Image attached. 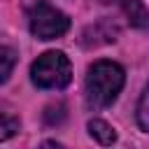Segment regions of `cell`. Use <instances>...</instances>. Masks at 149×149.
I'll return each instance as SVG.
<instances>
[{
	"label": "cell",
	"instance_id": "cell-1",
	"mask_svg": "<svg viewBox=\"0 0 149 149\" xmlns=\"http://www.w3.org/2000/svg\"><path fill=\"white\" fill-rule=\"evenodd\" d=\"M123 68L112 61H98L88 68L86 74V102L93 109L107 107L116 100L121 86H123Z\"/></svg>",
	"mask_w": 149,
	"mask_h": 149
},
{
	"label": "cell",
	"instance_id": "cell-2",
	"mask_svg": "<svg viewBox=\"0 0 149 149\" xmlns=\"http://www.w3.org/2000/svg\"><path fill=\"white\" fill-rule=\"evenodd\" d=\"M33 84L40 88H63L72 79V65L61 51L42 54L30 68Z\"/></svg>",
	"mask_w": 149,
	"mask_h": 149
},
{
	"label": "cell",
	"instance_id": "cell-3",
	"mask_svg": "<svg viewBox=\"0 0 149 149\" xmlns=\"http://www.w3.org/2000/svg\"><path fill=\"white\" fill-rule=\"evenodd\" d=\"M28 19H30V33L37 40H56V37L65 35L68 28H70V19L61 9L51 7L44 0H40L30 9V16Z\"/></svg>",
	"mask_w": 149,
	"mask_h": 149
},
{
	"label": "cell",
	"instance_id": "cell-4",
	"mask_svg": "<svg viewBox=\"0 0 149 149\" xmlns=\"http://www.w3.org/2000/svg\"><path fill=\"white\" fill-rule=\"evenodd\" d=\"M123 12L135 28H149V9L140 0H123Z\"/></svg>",
	"mask_w": 149,
	"mask_h": 149
},
{
	"label": "cell",
	"instance_id": "cell-5",
	"mask_svg": "<svg viewBox=\"0 0 149 149\" xmlns=\"http://www.w3.org/2000/svg\"><path fill=\"white\" fill-rule=\"evenodd\" d=\"M88 133H91V137H95L100 144H112V142L116 140L114 128H112L109 123H105L102 119H91V121H88Z\"/></svg>",
	"mask_w": 149,
	"mask_h": 149
},
{
	"label": "cell",
	"instance_id": "cell-6",
	"mask_svg": "<svg viewBox=\"0 0 149 149\" xmlns=\"http://www.w3.org/2000/svg\"><path fill=\"white\" fill-rule=\"evenodd\" d=\"M14 65H16V54H14V49L0 47V84L9 79Z\"/></svg>",
	"mask_w": 149,
	"mask_h": 149
},
{
	"label": "cell",
	"instance_id": "cell-7",
	"mask_svg": "<svg viewBox=\"0 0 149 149\" xmlns=\"http://www.w3.org/2000/svg\"><path fill=\"white\" fill-rule=\"evenodd\" d=\"M19 130V121L14 116H7V114H0V142L9 140L14 133Z\"/></svg>",
	"mask_w": 149,
	"mask_h": 149
},
{
	"label": "cell",
	"instance_id": "cell-8",
	"mask_svg": "<svg viewBox=\"0 0 149 149\" xmlns=\"http://www.w3.org/2000/svg\"><path fill=\"white\" fill-rule=\"evenodd\" d=\"M137 123L149 130V86L144 88L142 98H140V105H137Z\"/></svg>",
	"mask_w": 149,
	"mask_h": 149
},
{
	"label": "cell",
	"instance_id": "cell-9",
	"mask_svg": "<svg viewBox=\"0 0 149 149\" xmlns=\"http://www.w3.org/2000/svg\"><path fill=\"white\" fill-rule=\"evenodd\" d=\"M63 119H65V107H63V105H49V107H47V112H44V121H47L49 126L61 123Z\"/></svg>",
	"mask_w": 149,
	"mask_h": 149
},
{
	"label": "cell",
	"instance_id": "cell-10",
	"mask_svg": "<svg viewBox=\"0 0 149 149\" xmlns=\"http://www.w3.org/2000/svg\"><path fill=\"white\" fill-rule=\"evenodd\" d=\"M40 149H63L58 142H54V140H47V142H42L40 144Z\"/></svg>",
	"mask_w": 149,
	"mask_h": 149
},
{
	"label": "cell",
	"instance_id": "cell-11",
	"mask_svg": "<svg viewBox=\"0 0 149 149\" xmlns=\"http://www.w3.org/2000/svg\"><path fill=\"white\" fill-rule=\"evenodd\" d=\"M102 2H109V0H102Z\"/></svg>",
	"mask_w": 149,
	"mask_h": 149
}]
</instances>
